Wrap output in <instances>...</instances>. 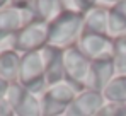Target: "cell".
Wrapping results in <instances>:
<instances>
[{
  "label": "cell",
  "mask_w": 126,
  "mask_h": 116,
  "mask_svg": "<svg viewBox=\"0 0 126 116\" xmlns=\"http://www.w3.org/2000/svg\"><path fill=\"white\" fill-rule=\"evenodd\" d=\"M77 48L84 53L85 57L92 60H99V58L112 57V38L111 36H102V34H87L82 33Z\"/></svg>",
  "instance_id": "9"
},
{
  "label": "cell",
  "mask_w": 126,
  "mask_h": 116,
  "mask_svg": "<svg viewBox=\"0 0 126 116\" xmlns=\"http://www.w3.org/2000/svg\"><path fill=\"white\" fill-rule=\"evenodd\" d=\"M82 33L87 34H102L109 36V22H107V10L102 7H94L84 14V26Z\"/></svg>",
  "instance_id": "12"
},
{
  "label": "cell",
  "mask_w": 126,
  "mask_h": 116,
  "mask_svg": "<svg viewBox=\"0 0 126 116\" xmlns=\"http://www.w3.org/2000/svg\"><path fill=\"white\" fill-rule=\"evenodd\" d=\"M63 65H65V80L85 89V82L90 70V60L75 46L63 51Z\"/></svg>",
  "instance_id": "7"
},
{
  "label": "cell",
  "mask_w": 126,
  "mask_h": 116,
  "mask_svg": "<svg viewBox=\"0 0 126 116\" xmlns=\"http://www.w3.org/2000/svg\"><path fill=\"white\" fill-rule=\"evenodd\" d=\"M84 89H80L66 80L55 84V85H49L39 96L43 116H65L72 101Z\"/></svg>",
  "instance_id": "3"
},
{
  "label": "cell",
  "mask_w": 126,
  "mask_h": 116,
  "mask_svg": "<svg viewBox=\"0 0 126 116\" xmlns=\"http://www.w3.org/2000/svg\"><path fill=\"white\" fill-rule=\"evenodd\" d=\"M0 116H16L10 104L5 101V99H0Z\"/></svg>",
  "instance_id": "20"
},
{
  "label": "cell",
  "mask_w": 126,
  "mask_h": 116,
  "mask_svg": "<svg viewBox=\"0 0 126 116\" xmlns=\"http://www.w3.org/2000/svg\"><path fill=\"white\" fill-rule=\"evenodd\" d=\"M112 60L118 74H126V33L112 38Z\"/></svg>",
  "instance_id": "17"
},
{
  "label": "cell",
  "mask_w": 126,
  "mask_h": 116,
  "mask_svg": "<svg viewBox=\"0 0 126 116\" xmlns=\"http://www.w3.org/2000/svg\"><path fill=\"white\" fill-rule=\"evenodd\" d=\"M118 2H119V0H118Z\"/></svg>",
  "instance_id": "26"
},
{
  "label": "cell",
  "mask_w": 126,
  "mask_h": 116,
  "mask_svg": "<svg viewBox=\"0 0 126 116\" xmlns=\"http://www.w3.org/2000/svg\"><path fill=\"white\" fill-rule=\"evenodd\" d=\"M17 82L26 87L29 92L41 96L48 89L46 84V63L43 50L24 53L21 55V67H19V78Z\"/></svg>",
  "instance_id": "2"
},
{
  "label": "cell",
  "mask_w": 126,
  "mask_h": 116,
  "mask_svg": "<svg viewBox=\"0 0 126 116\" xmlns=\"http://www.w3.org/2000/svg\"><path fill=\"white\" fill-rule=\"evenodd\" d=\"M21 67V55L12 48H5L0 51V77L10 84L17 82Z\"/></svg>",
  "instance_id": "13"
},
{
  "label": "cell",
  "mask_w": 126,
  "mask_h": 116,
  "mask_svg": "<svg viewBox=\"0 0 126 116\" xmlns=\"http://www.w3.org/2000/svg\"><path fill=\"white\" fill-rule=\"evenodd\" d=\"M106 102L126 104V74H118L102 91Z\"/></svg>",
  "instance_id": "16"
},
{
  "label": "cell",
  "mask_w": 126,
  "mask_h": 116,
  "mask_svg": "<svg viewBox=\"0 0 126 116\" xmlns=\"http://www.w3.org/2000/svg\"><path fill=\"white\" fill-rule=\"evenodd\" d=\"M48 38H49V24L34 20V22L27 24L26 27H22L12 38L10 48L14 51H17L19 55L39 51L44 46H48Z\"/></svg>",
  "instance_id": "4"
},
{
  "label": "cell",
  "mask_w": 126,
  "mask_h": 116,
  "mask_svg": "<svg viewBox=\"0 0 126 116\" xmlns=\"http://www.w3.org/2000/svg\"><path fill=\"white\" fill-rule=\"evenodd\" d=\"M31 9L34 12L36 20L51 24L56 17H60L65 12L62 0H34L31 3Z\"/></svg>",
  "instance_id": "14"
},
{
  "label": "cell",
  "mask_w": 126,
  "mask_h": 116,
  "mask_svg": "<svg viewBox=\"0 0 126 116\" xmlns=\"http://www.w3.org/2000/svg\"><path fill=\"white\" fill-rule=\"evenodd\" d=\"M9 87H10V82H7V80H3V78L0 77V99H5Z\"/></svg>",
  "instance_id": "22"
},
{
  "label": "cell",
  "mask_w": 126,
  "mask_h": 116,
  "mask_svg": "<svg viewBox=\"0 0 126 116\" xmlns=\"http://www.w3.org/2000/svg\"><path fill=\"white\" fill-rule=\"evenodd\" d=\"M95 116H126V104L118 102H106L95 113Z\"/></svg>",
  "instance_id": "18"
},
{
  "label": "cell",
  "mask_w": 126,
  "mask_h": 116,
  "mask_svg": "<svg viewBox=\"0 0 126 116\" xmlns=\"http://www.w3.org/2000/svg\"><path fill=\"white\" fill-rule=\"evenodd\" d=\"M7 3H9V0H0V10H2V9L7 5Z\"/></svg>",
  "instance_id": "24"
},
{
  "label": "cell",
  "mask_w": 126,
  "mask_h": 116,
  "mask_svg": "<svg viewBox=\"0 0 126 116\" xmlns=\"http://www.w3.org/2000/svg\"><path fill=\"white\" fill-rule=\"evenodd\" d=\"M5 101L10 104L16 116H43L39 96L29 92L19 82L10 84Z\"/></svg>",
  "instance_id": "6"
},
{
  "label": "cell",
  "mask_w": 126,
  "mask_h": 116,
  "mask_svg": "<svg viewBox=\"0 0 126 116\" xmlns=\"http://www.w3.org/2000/svg\"><path fill=\"white\" fill-rule=\"evenodd\" d=\"M107 22H109V36L116 38L126 33V0L116 2L107 10Z\"/></svg>",
  "instance_id": "15"
},
{
  "label": "cell",
  "mask_w": 126,
  "mask_h": 116,
  "mask_svg": "<svg viewBox=\"0 0 126 116\" xmlns=\"http://www.w3.org/2000/svg\"><path fill=\"white\" fill-rule=\"evenodd\" d=\"M44 63H46V84L55 85L65 80V65H63V51L53 46H44Z\"/></svg>",
  "instance_id": "11"
},
{
  "label": "cell",
  "mask_w": 126,
  "mask_h": 116,
  "mask_svg": "<svg viewBox=\"0 0 126 116\" xmlns=\"http://www.w3.org/2000/svg\"><path fill=\"white\" fill-rule=\"evenodd\" d=\"M34 0H9V5L12 7H17V9H26V7H31Z\"/></svg>",
  "instance_id": "21"
},
{
  "label": "cell",
  "mask_w": 126,
  "mask_h": 116,
  "mask_svg": "<svg viewBox=\"0 0 126 116\" xmlns=\"http://www.w3.org/2000/svg\"><path fill=\"white\" fill-rule=\"evenodd\" d=\"M95 2H97V0H75L77 12H80V14H87L89 10H92V9L95 7Z\"/></svg>",
  "instance_id": "19"
},
{
  "label": "cell",
  "mask_w": 126,
  "mask_h": 116,
  "mask_svg": "<svg viewBox=\"0 0 126 116\" xmlns=\"http://www.w3.org/2000/svg\"><path fill=\"white\" fill-rule=\"evenodd\" d=\"M0 51H2V50H0Z\"/></svg>",
  "instance_id": "25"
},
{
  "label": "cell",
  "mask_w": 126,
  "mask_h": 116,
  "mask_svg": "<svg viewBox=\"0 0 126 116\" xmlns=\"http://www.w3.org/2000/svg\"><path fill=\"white\" fill-rule=\"evenodd\" d=\"M65 10H75L77 12V7H75V0H62Z\"/></svg>",
  "instance_id": "23"
},
{
  "label": "cell",
  "mask_w": 126,
  "mask_h": 116,
  "mask_svg": "<svg viewBox=\"0 0 126 116\" xmlns=\"http://www.w3.org/2000/svg\"><path fill=\"white\" fill-rule=\"evenodd\" d=\"M106 104L102 92L84 89L72 101L65 116H95V113Z\"/></svg>",
  "instance_id": "10"
},
{
  "label": "cell",
  "mask_w": 126,
  "mask_h": 116,
  "mask_svg": "<svg viewBox=\"0 0 126 116\" xmlns=\"http://www.w3.org/2000/svg\"><path fill=\"white\" fill-rule=\"evenodd\" d=\"M84 26V14L75 10H65L60 17L49 24V38L48 44L58 50H68L79 43Z\"/></svg>",
  "instance_id": "1"
},
{
  "label": "cell",
  "mask_w": 126,
  "mask_h": 116,
  "mask_svg": "<svg viewBox=\"0 0 126 116\" xmlns=\"http://www.w3.org/2000/svg\"><path fill=\"white\" fill-rule=\"evenodd\" d=\"M116 75H118V68H116V63H114L112 57L92 60L89 77H87V82H85V89L102 92Z\"/></svg>",
  "instance_id": "8"
},
{
  "label": "cell",
  "mask_w": 126,
  "mask_h": 116,
  "mask_svg": "<svg viewBox=\"0 0 126 116\" xmlns=\"http://www.w3.org/2000/svg\"><path fill=\"white\" fill-rule=\"evenodd\" d=\"M34 12L31 7L26 9H17V7H3L0 10V43L2 41H12V38L26 27L27 24L34 22Z\"/></svg>",
  "instance_id": "5"
}]
</instances>
